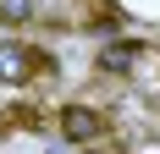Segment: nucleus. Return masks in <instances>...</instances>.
<instances>
[{
  "label": "nucleus",
  "instance_id": "nucleus-3",
  "mask_svg": "<svg viewBox=\"0 0 160 154\" xmlns=\"http://www.w3.org/2000/svg\"><path fill=\"white\" fill-rule=\"evenodd\" d=\"M138 61H144V50L132 44V39H116V44H105V50H99V72H111V77L132 72Z\"/></svg>",
  "mask_w": 160,
  "mask_h": 154
},
{
  "label": "nucleus",
  "instance_id": "nucleus-4",
  "mask_svg": "<svg viewBox=\"0 0 160 154\" xmlns=\"http://www.w3.org/2000/svg\"><path fill=\"white\" fill-rule=\"evenodd\" d=\"M0 22H6V28L33 22V0H0Z\"/></svg>",
  "mask_w": 160,
  "mask_h": 154
},
{
  "label": "nucleus",
  "instance_id": "nucleus-2",
  "mask_svg": "<svg viewBox=\"0 0 160 154\" xmlns=\"http://www.w3.org/2000/svg\"><path fill=\"white\" fill-rule=\"evenodd\" d=\"M55 127H61V138H72V143H94V138H105V116H99L94 105H61Z\"/></svg>",
  "mask_w": 160,
  "mask_h": 154
},
{
  "label": "nucleus",
  "instance_id": "nucleus-1",
  "mask_svg": "<svg viewBox=\"0 0 160 154\" xmlns=\"http://www.w3.org/2000/svg\"><path fill=\"white\" fill-rule=\"evenodd\" d=\"M39 66H44V55H39V50H28L22 39H0V83L22 88Z\"/></svg>",
  "mask_w": 160,
  "mask_h": 154
}]
</instances>
